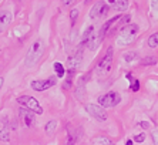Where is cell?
Masks as SVG:
<instances>
[{"label":"cell","instance_id":"1","mask_svg":"<svg viewBox=\"0 0 158 145\" xmlns=\"http://www.w3.org/2000/svg\"><path fill=\"white\" fill-rule=\"evenodd\" d=\"M43 53H44L43 40H36L31 46H30L29 51H27V54H26V58H24L26 67H33V65H36L37 63L40 61Z\"/></svg>","mask_w":158,"mask_h":145},{"label":"cell","instance_id":"2","mask_svg":"<svg viewBox=\"0 0 158 145\" xmlns=\"http://www.w3.org/2000/svg\"><path fill=\"white\" fill-rule=\"evenodd\" d=\"M137 33H138V26L137 24H130L120 31V34H118V37H117V40L115 41H117L118 46H128V44H131L132 41L135 40Z\"/></svg>","mask_w":158,"mask_h":145},{"label":"cell","instance_id":"3","mask_svg":"<svg viewBox=\"0 0 158 145\" xmlns=\"http://www.w3.org/2000/svg\"><path fill=\"white\" fill-rule=\"evenodd\" d=\"M111 64H113V48H110V50L107 51V54L101 58V61L96 67V74L98 77L107 76L111 70Z\"/></svg>","mask_w":158,"mask_h":145},{"label":"cell","instance_id":"4","mask_svg":"<svg viewBox=\"0 0 158 145\" xmlns=\"http://www.w3.org/2000/svg\"><path fill=\"white\" fill-rule=\"evenodd\" d=\"M17 102L20 105H23L26 110L29 111H33L36 114H41L43 113V108L40 107L39 101H37L34 97H30V95H23V97H19L17 98Z\"/></svg>","mask_w":158,"mask_h":145},{"label":"cell","instance_id":"5","mask_svg":"<svg viewBox=\"0 0 158 145\" xmlns=\"http://www.w3.org/2000/svg\"><path fill=\"white\" fill-rule=\"evenodd\" d=\"M120 100H121V97H120L118 93L110 91V93H107V94L101 95L98 98V104L103 105V107H115L120 102Z\"/></svg>","mask_w":158,"mask_h":145},{"label":"cell","instance_id":"6","mask_svg":"<svg viewBox=\"0 0 158 145\" xmlns=\"http://www.w3.org/2000/svg\"><path fill=\"white\" fill-rule=\"evenodd\" d=\"M108 4L107 2H97L90 10V17L91 19H97V17H103L108 13Z\"/></svg>","mask_w":158,"mask_h":145},{"label":"cell","instance_id":"7","mask_svg":"<svg viewBox=\"0 0 158 145\" xmlns=\"http://www.w3.org/2000/svg\"><path fill=\"white\" fill-rule=\"evenodd\" d=\"M85 111L91 117H94L96 120L98 121H106L107 120V114L100 105H96V104H87L85 105Z\"/></svg>","mask_w":158,"mask_h":145},{"label":"cell","instance_id":"8","mask_svg":"<svg viewBox=\"0 0 158 145\" xmlns=\"http://www.w3.org/2000/svg\"><path fill=\"white\" fill-rule=\"evenodd\" d=\"M56 85V77H50L48 80H37L31 83V87L33 90L36 91H44V90H48L50 87Z\"/></svg>","mask_w":158,"mask_h":145},{"label":"cell","instance_id":"9","mask_svg":"<svg viewBox=\"0 0 158 145\" xmlns=\"http://www.w3.org/2000/svg\"><path fill=\"white\" fill-rule=\"evenodd\" d=\"M11 22V14L7 10H0V33L7 29V26Z\"/></svg>","mask_w":158,"mask_h":145},{"label":"cell","instance_id":"10","mask_svg":"<svg viewBox=\"0 0 158 145\" xmlns=\"http://www.w3.org/2000/svg\"><path fill=\"white\" fill-rule=\"evenodd\" d=\"M108 3H111V7L115 9V10L118 11H124L125 9L128 7V0H113V2H108Z\"/></svg>","mask_w":158,"mask_h":145},{"label":"cell","instance_id":"11","mask_svg":"<svg viewBox=\"0 0 158 145\" xmlns=\"http://www.w3.org/2000/svg\"><path fill=\"white\" fill-rule=\"evenodd\" d=\"M20 115H22L23 121H24V125L26 127H31V124L34 121V117L31 114V111H26V110H22L20 111Z\"/></svg>","mask_w":158,"mask_h":145},{"label":"cell","instance_id":"12","mask_svg":"<svg viewBox=\"0 0 158 145\" xmlns=\"http://www.w3.org/2000/svg\"><path fill=\"white\" fill-rule=\"evenodd\" d=\"M80 61H81V50L78 51L77 54H74V57H70L69 58V67H70V70H76L80 65Z\"/></svg>","mask_w":158,"mask_h":145},{"label":"cell","instance_id":"13","mask_svg":"<svg viewBox=\"0 0 158 145\" xmlns=\"http://www.w3.org/2000/svg\"><path fill=\"white\" fill-rule=\"evenodd\" d=\"M83 94H85V87H84V77H81L78 80L77 88H76V95L78 100H83Z\"/></svg>","mask_w":158,"mask_h":145},{"label":"cell","instance_id":"14","mask_svg":"<svg viewBox=\"0 0 158 145\" xmlns=\"http://www.w3.org/2000/svg\"><path fill=\"white\" fill-rule=\"evenodd\" d=\"M56 127H57V122H56L54 120L48 121L47 124H46V134L47 135H53L56 131Z\"/></svg>","mask_w":158,"mask_h":145},{"label":"cell","instance_id":"15","mask_svg":"<svg viewBox=\"0 0 158 145\" xmlns=\"http://www.w3.org/2000/svg\"><path fill=\"white\" fill-rule=\"evenodd\" d=\"M73 74H74L73 70H69V77L66 78L64 85H63V88H64V90H69V88H71V85H73Z\"/></svg>","mask_w":158,"mask_h":145},{"label":"cell","instance_id":"16","mask_svg":"<svg viewBox=\"0 0 158 145\" xmlns=\"http://www.w3.org/2000/svg\"><path fill=\"white\" fill-rule=\"evenodd\" d=\"M54 70L56 72H57V77H64V74H66V70H64V67H63L61 63H54Z\"/></svg>","mask_w":158,"mask_h":145},{"label":"cell","instance_id":"17","mask_svg":"<svg viewBox=\"0 0 158 145\" xmlns=\"http://www.w3.org/2000/svg\"><path fill=\"white\" fill-rule=\"evenodd\" d=\"M148 46L151 48H154L158 46V33H154V34H151L150 39H148Z\"/></svg>","mask_w":158,"mask_h":145},{"label":"cell","instance_id":"18","mask_svg":"<svg viewBox=\"0 0 158 145\" xmlns=\"http://www.w3.org/2000/svg\"><path fill=\"white\" fill-rule=\"evenodd\" d=\"M0 139L4 142H7L10 139V134H9V130L7 128H3V130L0 131Z\"/></svg>","mask_w":158,"mask_h":145},{"label":"cell","instance_id":"19","mask_svg":"<svg viewBox=\"0 0 158 145\" xmlns=\"http://www.w3.org/2000/svg\"><path fill=\"white\" fill-rule=\"evenodd\" d=\"M143 65H151V64H157V57H147L144 58L143 61H141Z\"/></svg>","mask_w":158,"mask_h":145},{"label":"cell","instance_id":"20","mask_svg":"<svg viewBox=\"0 0 158 145\" xmlns=\"http://www.w3.org/2000/svg\"><path fill=\"white\" fill-rule=\"evenodd\" d=\"M134 58H137V53H134V51H128V53H125V54H124V60L127 63L132 61Z\"/></svg>","mask_w":158,"mask_h":145},{"label":"cell","instance_id":"21","mask_svg":"<svg viewBox=\"0 0 158 145\" xmlns=\"http://www.w3.org/2000/svg\"><path fill=\"white\" fill-rule=\"evenodd\" d=\"M78 17V10L77 9H73V10L70 11V19H71V24L74 26V23H76V20H77Z\"/></svg>","mask_w":158,"mask_h":145},{"label":"cell","instance_id":"22","mask_svg":"<svg viewBox=\"0 0 158 145\" xmlns=\"http://www.w3.org/2000/svg\"><path fill=\"white\" fill-rule=\"evenodd\" d=\"M144 139H145V134H138L134 137V141L135 142H144Z\"/></svg>","mask_w":158,"mask_h":145},{"label":"cell","instance_id":"23","mask_svg":"<svg viewBox=\"0 0 158 145\" xmlns=\"http://www.w3.org/2000/svg\"><path fill=\"white\" fill-rule=\"evenodd\" d=\"M152 141H154V145H158V130L157 131H152Z\"/></svg>","mask_w":158,"mask_h":145},{"label":"cell","instance_id":"24","mask_svg":"<svg viewBox=\"0 0 158 145\" xmlns=\"http://www.w3.org/2000/svg\"><path fill=\"white\" fill-rule=\"evenodd\" d=\"M98 142H101L103 145H113V142L110 139H107V138H98Z\"/></svg>","mask_w":158,"mask_h":145},{"label":"cell","instance_id":"25","mask_svg":"<svg viewBox=\"0 0 158 145\" xmlns=\"http://www.w3.org/2000/svg\"><path fill=\"white\" fill-rule=\"evenodd\" d=\"M131 90L132 91H138L140 90V81H134V83H132V85H131Z\"/></svg>","mask_w":158,"mask_h":145},{"label":"cell","instance_id":"26","mask_svg":"<svg viewBox=\"0 0 158 145\" xmlns=\"http://www.w3.org/2000/svg\"><path fill=\"white\" fill-rule=\"evenodd\" d=\"M74 142H76V139H74L73 135H69V141H67V145H74Z\"/></svg>","mask_w":158,"mask_h":145},{"label":"cell","instance_id":"27","mask_svg":"<svg viewBox=\"0 0 158 145\" xmlns=\"http://www.w3.org/2000/svg\"><path fill=\"white\" fill-rule=\"evenodd\" d=\"M140 127H143V128H148V122H140Z\"/></svg>","mask_w":158,"mask_h":145},{"label":"cell","instance_id":"28","mask_svg":"<svg viewBox=\"0 0 158 145\" xmlns=\"http://www.w3.org/2000/svg\"><path fill=\"white\" fill-rule=\"evenodd\" d=\"M127 78H128L130 81H132V83H134V81H135V80H134V78H132V76H131V74H127Z\"/></svg>","mask_w":158,"mask_h":145},{"label":"cell","instance_id":"29","mask_svg":"<svg viewBox=\"0 0 158 145\" xmlns=\"http://www.w3.org/2000/svg\"><path fill=\"white\" fill-rule=\"evenodd\" d=\"M152 7H154V9H158V2H152Z\"/></svg>","mask_w":158,"mask_h":145},{"label":"cell","instance_id":"30","mask_svg":"<svg viewBox=\"0 0 158 145\" xmlns=\"http://www.w3.org/2000/svg\"><path fill=\"white\" fill-rule=\"evenodd\" d=\"M125 145H132V141H131V139H128V141L125 142Z\"/></svg>","mask_w":158,"mask_h":145},{"label":"cell","instance_id":"31","mask_svg":"<svg viewBox=\"0 0 158 145\" xmlns=\"http://www.w3.org/2000/svg\"><path fill=\"white\" fill-rule=\"evenodd\" d=\"M2 85H3V78L0 77V88H2Z\"/></svg>","mask_w":158,"mask_h":145}]
</instances>
